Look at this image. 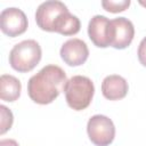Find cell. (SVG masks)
<instances>
[{"label":"cell","mask_w":146,"mask_h":146,"mask_svg":"<svg viewBox=\"0 0 146 146\" xmlns=\"http://www.w3.org/2000/svg\"><path fill=\"white\" fill-rule=\"evenodd\" d=\"M27 25L29 23L26 15L18 8H6L0 14V29L10 38L23 34L27 30Z\"/></svg>","instance_id":"52a82bcc"},{"label":"cell","mask_w":146,"mask_h":146,"mask_svg":"<svg viewBox=\"0 0 146 146\" xmlns=\"http://www.w3.org/2000/svg\"><path fill=\"white\" fill-rule=\"evenodd\" d=\"M137 55H138V60L139 63L146 67V36L140 41L139 46H138V51H137Z\"/></svg>","instance_id":"5bb4252c"},{"label":"cell","mask_w":146,"mask_h":146,"mask_svg":"<svg viewBox=\"0 0 146 146\" xmlns=\"http://www.w3.org/2000/svg\"><path fill=\"white\" fill-rule=\"evenodd\" d=\"M65 99L67 105L74 111L86 110L94 97V82L83 75H74L67 80L65 84Z\"/></svg>","instance_id":"3957f363"},{"label":"cell","mask_w":146,"mask_h":146,"mask_svg":"<svg viewBox=\"0 0 146 146\" xmlns=\"http://www.w3.org/2000/svg\"><path fill=\"white\" fill-rule=\"evenodd\" d=\"M36 25L47 32H57L62 35H74L80 31V19L72 15L66 5L60 1L42 2L35 11Z\"/></svg>","instance_id":"7a4b0ae2"},{"label":"cell","mask_w":146,"mask_h":146,"mask_svg":"<svg viewBox=\"0 0 146 146\" xmlns=\"http://www.w3.org/2000/svg\"><path fill=\"white\" fill-rule=\"evenodd\" d=\"M66 73L57 65H46L27 82L29 97L36 104L52 103L65 89Z\"/></svg>","instance_id":"6da1fadb"},{"label":"cell","mask_w":146,"mask_h":146,"mask_svg":"<svg viewBox=\"0 0 146 146\" xmlns=\"http://www.w3.org/2000/svg\"><path fill=\"white\" fill-rule=\"evenodd\" d=\"M0 146H19V145L14 139H2L0 141Z\"/></svg>","instance_id":"9a60e30c"},{"label":"cell","mask_w":146,"mask_h":146,"mask_svg":"<svg viewBox=\"0 0 146 146\" xmlns=\"http://www.w3.org/2000/svg\"><path fill=\"white\" fill-rule=\"evenodd\" d=\"M0 112H1V129H0V133L3 135L11 128L13 121H14V116H13L11 111L9 108H7L5 105L0 106Z\"/></svg>","instance_id":"4fadbf2b"},{"label":"cell","mask_w":146,"mask_h":146,"mask_svg":"<svg viewBox=\"0 0 146 146\" xmlns=\"http://www.w3.org/2000/svg\"><path fill=\"white\" fill-rule=\"evenodd\" d=\"M21 81L10 74H2L0 78V98L5 102H15L21 96Z\"/></svg>","instance_id":"8fae6325"},{"label":"cell","mask_w":146,"mask_h":146,"mask_svg":"<svg viewBox=\"0 0 146 146\" xmlns=\"http://www.w3.org/2000/svg\"><path fill=\"white\" fill-rule=\"evenodd\" d=\"M42 50L35 40H24L16 43L9 52L10 66L21 73L32 71L41 60Z\"/></svg>","instance_id":"277c9868"},{"label":"cell","mask_w":146,"mask_h":146,"mask_svg":"<svg viewBox=\"0 0 146 146\" xmlns=\"http://www.w3.org/2000/svg\"><path fill=\"white\" fill-rule=\"evenodd\" d=\"M135 36V27L125 17L110 21V46L115 49H124L130 46Z\"/></svg>","instance_id":"8992f818"},{"label":"cell","mask_w":146,"mask_h":146,"mask_svg":"<svg viewBox=\"0 0 146 146\" xmlns=\"http://www.w3.org/2000/svg\"><path fill=\"white\" fill-rule=\"evenodd\" d=\"M139 3H140L141 6H144V7H146V1H139Z\"/></svg>","instance_id":"2e32d148"},{"label":"cell","mask_w":146,"mask_h":146,"mask_svg":"<svg viewBox=\"0 0 146 146\" xmlns=\"http://www.w3.org/2000/svg\"><path fill=\"white\" fill-rule=\"evenodd\" d=\"M87 132L91 143L96 146H108L115 137L113 121L106 115L96 114L87 123Z\"/></svg>","instance_id":"5b68a950"},{"label":"cell","mask_w":146,"mask_h":146,"mask_svg":"<svg viewBox=\"0 0 146 146\" xmlns=\"http://www.w3.org/2000/svg\"><path fill=\"white\" fill-rule=\"evenodd\" d=\"M128 82L121 75H107L102 82L103 96L108 100H119L124 98L128 94Z\"/></svg>","instance_id":"30bf717a"},{"label":"cell","mask_w":146,"mask_h":146,"mask_svg":"<svg viewBox=\"0 0 146 146\" xmlns=\"http://www.w3.org/2000/svg\"><path fill=\"white\" fill-rule=\"evenodd\" d=\"M60 57L68 66H80L86 63L89 57L87 43L78 38L65 41L60 48Z\"/></svg>","instance_id":"ba28073f"},{"label":"cell","mask_w":146,"mask_h":146,"mask_svg":"<svg viewBox=\"0 0 146 146\" xmlns=\"http://www.w3.org/2000/svg\"><path fill=\"white\" fill-rule=\"evenodd\" d=\"M102 6L105 10L110 11V13H120L125 10L129 6H130V0H120V1H115V0H104L102 1Z\"/></svg>","instance_id":"7c38bea8"},{"label":"cell","mask_w":146,"mask_h":146,"mask_svg":"<svg viewBox=\"0 0 146 146\" xmlns=\"http://www.w3.org/2000/svg\"><path fill=\"white\" fill-rule=\"evenodd\" d=\"M88 35L96 47H110V19L103 15L94 16L88 24Z\"/></svg>","instance_id":"9c48e42d"}]
</instances>
